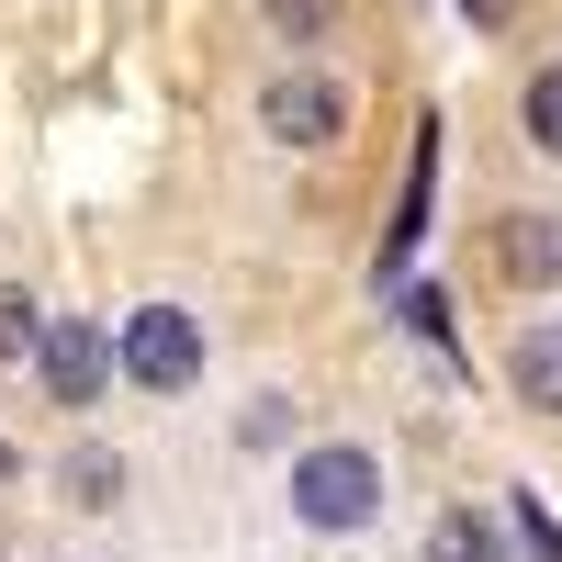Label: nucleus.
<instances>
[{
	"instance_id": "obj_1",
	"label": "nucleus",
	"mask_w": 562,
	"mask_h": 562,
	"mask_svg": "<svg viewBox=\"0 0 562 562\" xmlns=\"http://www.w3.org/2000/svg\"><path fill=\"white\" fill-rule=\"evenodd\" d=\"M293 518L304 529H326V540H349V529H371L383 518V461H371L360 439H315V450H293Z\"/></svg>"
},
{
	"instance_id": "obj_2",
	"label": "nucleus",
	"mask_w": 562,
	"mask_h": 562,
	"mask_svg": "<svg viewBox=\"0 0 562 562\" xmlns=\"http://www.w3.org/2000/svg\"><path fill=\"white\" fill-rule=\"evenodd\" d=\"M113 360H124V383H147V394H192L203 383V315L192 304H135Z\"/></svg>"
},
{
	"instance_id": "obj_3",
	"label": "nucleus",
	"mask_w": 562,
	"mask_h": 562,
	"mask_svg": "<svg viewBox=\"0 0 562 562\" xmlns=\"http://www.w3.org/2000/svg\"><path fill=\"white\" fill-rule=\"evenodd\" d=\"M259 135L270 147H338L349 135V102H338V79H315V68H281L259 90Z\"/></svg>"
},
{
	"instance_id": "obj_4",
	"label": "nucleus",
	"mask_w": 562,
	"mask_h": 562,
	"mask_svg": "<svg viewBox=\"0 0 562 562\" xmlns=\"http://www.w3.org/2000/svg\"><path fill=\"white\" fill-rule=\"evenodd\" d=\"M34 360H45V394H57V405H90V394H102V371H113V338H102L90 315H57Z\"/></svg>"
},
{
	"instance_id": "obj_5",
	"label": "nucleus",
	"mask_w": 562,
	"mask_h": 562,
	"mask_svg": "<svg viewBox=\"0 0 562 562\" xmlns=\"http://www.w3.org/2000/svg\"><path fill=\"white\" fill-rule=\"evenodd\" d=\"M506 383H518L529 416H562V315H529L506 338Z\"/></svg>"
},
{
	"instance_id": "obj_6",
	"label": "nucleus",
	"mask_w": 562,
	"mask_h": 562,
	"mask_svg": "<svg viewBox=\"0 0 562 562\" xmlns=\"http://www.w3.org/2000/svg\"><path fill=\"white\" fill-rule=\"evenodd\" d=\"M495 259L518 270V281H562V225L551 214H506L495 225Z\"/></svg>"
},
{
	"instance_id": "obj_7",
	"label": "nucleus",
	"mask_w": 562,
	"mask_h": 562,
	"mask_svg": "<svg viewBox=\"0 0 562 562\" xmlns=\"http://www.w3.org/2000/svg\"><path fill=\"white\" fill-rule=\"evenodd\" d=\"M428 562H506V529L484 506H450V518H428Z\"/></svg>"
},
{
	"instance_id": "obj_8",
	"label": "nucleus",
	"mask_w": 562,
	"mask_h": 562,
	"mask_svg": "<svg viewBox=\"0 0 562 562\" xmlns=\"http://www.w3.org/2000/svg\"><path fill=\"white\" fill-rule=\"evenodd\" d=\"M57 484H68V506H124V450H68Z\"/></svg>"
},
{
	"instance_id": "obj_9",
	"label": "nucleus",
	"mask_w": 562,
	"mask_h": 562,
	"mask_svg": "<svg viewBox=\"0 0 562 562\" xmlns=\"http://www.w3.org/2000/svg\"><path fill=\"white\" fill-rule=\"evenodd\" d=\"M518 124H529V147H540V158H562V68H529Z\"/></svg>"
},
{
	"instance_id": "obj_10",
	"label": "nucleus",
	"mask_w": 562,
	"mask_h": 562,
	"mask_svg": "<svg viewBox=\"0 0 562 562\" xmlns=\"http://www.w3.org/2000/svg\"><path fill=\"white\" fill-rule=\"evenodd\" d=\"M45 349V304L34 293H0V360H34Z\"/></svg>"
},
{
	"instance_id": "obj_11",
	"label": "nucleus",
	"mask_w": 562,
	"mask_h": 562,
	"mask_svg": "<svg viewBox=\"0 0 562 562\" xmlns=\"http://www.w3.org/2000/svg\"><path fill=\"white\" fill-rule=\"evenodd\" d=\"M506 518H518V551H529V562H562V529L540 518V506H529V495H518V506H506Z\"/></svg>"
},
{
	"instance_id": "obj_12",
	"label": "nucleus",
	"mask_w": 562,
	"mask_h": 562,
	"mask_svg": "<svg viewBox=\"0 0 562 562\" xmlns=\"http://www.w3.org/2000/svg\"><path fill=\"white\" fill-rule=\"evenodd\" d=\"M270 23L281 34H326V0H270Z\"/></svg>"
},
{
	"instance_id": "obj_13",
	"label": "nucleus",
	"mask_w": 562,
	"mask_h": 562,
	"mask_svg": "<svg viewBox=\"0 0 562 562\" xmlns=\"http://www.w3.org/2000/svg\"><path fill=\"white\" fill-rule=\"evenodd\" d=\"M0 473H12V450H0Z\"/></svg>"
}]
</instances>
